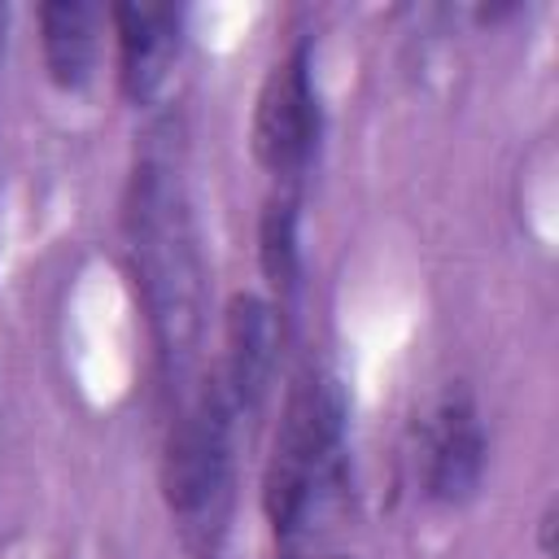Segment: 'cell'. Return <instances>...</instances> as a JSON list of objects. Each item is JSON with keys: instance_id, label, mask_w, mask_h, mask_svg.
Segmentation results:
<instances>
[{"instance_id": "6da1fadb", "label": "cell", "mask_w": 559, "mask_h": 559, "mask_svg": "<svg viewBox=\"0 0 559 559\" xmlns=\"http://www.w3.org/2000/svg\"><path fill=\"white\" fill-rule=\"evenodd\" d=\"M122 218L157 349L166 362L183 367L201 332V258H197L183 179L166 148H148L135 162Z\"/></svg>"}, {"instance_id": "7a4b0ae2", "label": "cell", "mask_w": 559, "mask_h": 559, "mask_svg": "<svg viewBox=\"0 0 559 559\" xmlns=\"http://www.w3.org/2000/svg\"><path fill=\"white\" fill-rule=\"evenodd\" d=\"M345 476V393L328 371H306L280 415L266 467L262 511L280 546L306 537L310 520Z\"/></svg>"}, {"instance_id": "3957f363", "label": "cell", "mask_w": 559, "mask_h": 559, "mask_svg": "<svg viewBox=\"0 0 559 559\" xmlns=\"http://www.w3.org/2000/svg\"><path fill=\"white\" fill-rule=\"evenodd\" d=\"M231 424H236V406L214 376L183 402V411L175 415V424L166 432L162 493H166L170 515H179L183 524L205 520L227 489Z\"/></svg>"}, {"instance_id": "277c9868", "label": "cell", "mask_w": 559, "mask_h": 559, "mask_svg": "<svg viewBox=\"0 0 559 559\" xmlns=\"http://www.w3.org/2000/svg\"><path fill=\"white\" fill-rule=\"evenodd\" d=\"M249 144L262 170H271L280 183L297 179L319 144V96H314V79H310V48L297 44L288 57H280L262 87H258V105H253V127H249Z\"/></svg>"}, {"instance_id": "5b68a950", "label": "cell", "mask_w": 559, "mask_h": 559, "mask_svg": "<svg viewBox=\"0 0 559 559\" xmlns=\"http://www.w3.org/2000/svg\"><path fill=\"white\" fill-rule=\"evenodd\" d=\"M485 472V428L467 389H450L419 437V480L432 502L459 507L476 493Z\"/></svg>"}, {"instance_id": "8992f818", "label": "cell", "mask_w": 559, "mask_h": 559, "mask_svg": "<svg viewBox=\"0 0 559 559\" xmlns=\"http://www.w3.org/2000/svg\"><path fill=\"white\" fill-rule=\"evenodd\" d=\"M109 17H114V35H118V83H122L127 100L148 105L166 87L175 61H179L183 13L175 4L135 0V4H114Z\"/></svg>"}, {"instance_id": "52a82bcc", "label": "cell", "mask_w": 559, "mask_h": 559, "mask_svg": "<svg viewBox=\"0 0 559 559\" xmlns=\"http://www.w3.org/2000/svg\"><path fill=\"white\" fill-rule=\"evenodd\" d=\"M223 371L218 384L227 389L236 415L258 411L280 362V310L275 301L258 293H236L227 301V323H223Z\"/></svg>"}, {"instance_id": "ba28073f", "label": "cell", "mask_w": 559, "mask_h": 559, "mask_svg": "<svg viewBox=\"0 0 559 559\" xmlns=\"http://www.w3.org/2000/svg\"><path fill=\"white\" fill-rule=\"evenodd\" d=\"M100 9L87 0H52L39 9V48L61 92H83L100 57Z\"/></svg>"}, {"instance_id": "9c48e42d", "label": "cell", "mask_w": 559, "mask_h": 559, "mask_svg": "<svg viewBox=\"0 0 559 559\" xmlns=\"http://www.w3.org/2000/svg\"><path fill=\"white\" fill-rule=\"evenodd\" d=\"M258 262H262V275L271 284V293L288 297L297 288L301 253H297V192L293 188L271 192L266 205H262V218H258Z\"/></svg>"}]
</instances>
